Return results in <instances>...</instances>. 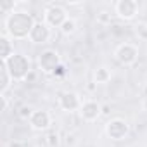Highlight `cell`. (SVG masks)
Masks as SVG:
<instances>
[{
  "label": "cell",
  "mask_w": 147,
  "mask_h": 147,
  "mask_svg": "<svg viewBox=\"0 0 147 147\" xmlns=\"http://www.w3.org/2000/svg\"><path fill=\"white\" fill-rule=\"evenodd\" d=\"M35 19L31 14L24 11H11L4 21L5 35L12 40H24L30 38V33L35 26Z\"/></svg>",
  "instance_id": "1"
},
{
  "label": "cell",
  "mask_w": 147,
  "mask_h": 147,
  "mask_svg": "<svg viewBox=\"0 0 147 147\" xmlns=\"http://www.w3.org/2000/svg\"><path fill=\"white\" fill-rule=\"evenodd\" d=\"M7 64V69L11 73V76L14 82H23L28 78V75L31 73V62L24 54L14 52L7 61H4Z\"/></svg>",
  "instance_id": "2"
},
{
  "label": "cell",
  "mask_w": 147,
  "mask_h": 147,
  "mask_svg": "<svg viewBox=\"0 0 147 147\" xmlns=\"http://www.w3.org/2000/svg\"><path fill=\"white\" fill-rule=\"evenodd\" d=\"M38 66L43 73L47 75H52L55 73V69L61 66V57H59V52L54 50V49H47L43 50L40 55H38Z\"/></svg>",
  "instance_id": "3"
},
{
  "label": "cell",
  "mask_w": 147,
  "mask_h": 147,
  "mask_svg": "<svg viewBox=\"0 0 147 147\" xmlns=\"http://www.w3.org/2000/svg\"><path fill=\"white\" fill-rule=\"evenodd\" d=\"M43 18H45V23H47L50 28H59V30H61V26H62V24L66 23V19H67V12H66V9H64L62 5L52 4V5H49V7L45 9Z\"/></svg>",
  "instance_id": "4"
},
{
  "label": "cell",
  "mask_w": 147,
  "mask_h": 147,
  "mask_svg": "<svg viewBox=\"0 0 147 147\" xmlns=\"http://www.w3.org/2000/svg\"><path fill=\"white\" fill-rule=\"evenodd\" d=\"M106 133L111 140H123L130 133V126L121 118H113L106 123Z\"/></svg>",
  "instance_id": "5"
},
{
  "label": "cell",
  "mask_w": 147,
  "mask_h": 147,
  "mask_svg": "<svg viewBox=\"0 0 147 147\" xmlns=\"http://www.w3.org/2000/svg\"><path fill=\"white\" fill-rule=\"evenodd\" d=\"M114 57L119 64L123 66H131L137 62L138 59V49L133 45V43H121L116 52H114Z\"/></svg>",
  "instance_id": "6"
},
{
  "label": "cell",
  "mask_w": 147,
  "mask_h": 147,
  "mask_svg": "<svg viewBox=\"0 0 147 147\" xmlns=\"http://www.w3.org/2000/svg\"><path fill=\"white\" fill-rule=\"evenodd\" d=\"M114 12L118 14L119 19L131 21L138 12V2H135V0H118L114 4Z\"/></svg>",
  "instance_id": "7"
},
{
  "label": "cell",
  "mask_w": 147,
  "mask_h": 147,
  "mask_svg": "<svg viewBox=\"0 0 147 147\" xmlns=\"http://www.w3.org/2000/svg\"><path fill=\"white\" fill-rule=\"evenodd\" d=\"M50 26L43 21H38V23H35V26H33V30H31V33H30V42L31 43H35V45H42V43H47L49 40H50Z\"/></svg>",
  "instance_id": "8"
},
{
  "label": "cell",
  "mask_w": 147,
  "mask_h": 147,
  "mask_svg": "<svg viewBox=\"0 0 147 147\" xmlns=\"http://www.w3.org/2000/svg\"><path fill=\"white\" fill-rule=\"evenodd\" d=\"M28 123H30V126H31L33 130H36V131H45V130H49V126L52 125V118H50V114H49L47 111L38 109V111H33V114H31V118L28 119Z\"/></svg>",
  "instance_id": "9"
},
{
  "label": "cell",
  "mask_w": 147,
  "mask_h": 147,
  "mask_svg": "<svg viewBox=\"0 0 147 147\" xmlns=\"http://www.w3.org/2000/svg\"><path fill=\"white\" fill-rule=\"evenodd\" d=\"M59 106L67 111V113H73V111H80V107L83 106L80 95L76 92H64L61 97H59Z\"/></svg>",
  "instance_id": "10"
},
{
  "label": "cell",
  "mask_w": 147,
  "mask_h": 147,
  "mask_svg": "<svg viewBox=\"0 0 147 147\" xmlns=\"http://www.w3.org/2000/svg\"><path fill=\"white\" fill-rule=\"evenodd\" d=\"M100 104L99 102H95V100H87V102H83V106L80 107V116H82V119L83 121H88V123H92V121H97L99 119V116H100Z\"/></svg>",
  "instance_id": "11"
},
{
  "label": "cell",
  "mask_w": 147,
  "mask_h": 147,
  "mask_svg": "<svg viewBox=\"0 0 147 147\" xmlns=\"http://www.w3.org/2000/svg\"><path fill=\"white\" fill-rule=\"evenodd\" d=\"M12 76H11V73L7 69V64L4 61H0V95H4L7 92V88L11 87L12 83Z\"/></svg>",
  "instance_id": "12"
},
{
  "label": "cell",
  "mask_w": 147,
  "mask_h": 147,
  "mask_svg": "<svg viewBox=\"0 0 147 147\" xmlns=\"http://www.w3.org/2000/svg\"><path fill=\"white\" fill-rule=\"evenodd\" d=\"M12 54H14L12 38H9L7 35H2L0 36V61H7Z\"/></svg>",
  "instance_id": "13"
},
{
  "label": "cell",
  "mask_w": 147,
  "mask_h": 147,
  "mask_svg": "<svg viewBox=\"0 0 147 147\" xmlns=\"http://www.w3.org/2000/svg\"><path fill=\"white\" fill-rule=\"evenodd\" d=\"M94 78H95V83H100V85L109 83V80H111V71L106 66H100V67H97L94 71Z\"/></svg>",
  "instance_id": "14"
},
{
  "label": "cell",
  "mask_w": 147,
  "mask_h": 147,
  "mask_svg": "<svg viewBox=\"0 0 147 147\" xmlns=\"http://www.w3.org/2000/svg\"><path fill=\"white\" fill-rule=\"evenodd\" d=\"M61 31H62L64 35H71V33H75V31H76V21H75V19H71V18H67V19H66V23L61 26Z\"/></svg>",
  "instance_id": "15"
},
{
  "label": "cell",
  "mask_w": 147,
  "mask_h": 147,
  "mask_svg": "<svg viewBox=\"0 0 147 147\" xmlns=\"http://www.w3.org/2000/svg\"><path fill=\"white\" fill-rule=\"evenodd\" d=\"M47 144H49V147H57V145H59V133L52 131V133L47 137Z\"/></svg>",
  "instance_id": "16"
},
{
  "label": "cell",
  "mask_w": 147,
  "mask_h": 147,
  "mask_svg": "<svg viewBox=\"0 0 147 147\" xmlns=\"http://www.w3.org/2000/svg\"><path fill=\"white\" fill-rule=\"evenodd\" d=\"M31 114H33V109H31L30 106H23V107L19 109V116H21L23 119H30Z\"/></svg>",
  "instance_id": "17"
},
{
  "label": "cell",
  "mask_w": 147,
  "mask_h": 147,
  "mask_svg": "<svg viewBox=\"0 0 147 147\" xmlns=\"http://www.w3.org/2000/svg\"><path fill=\"white\" fill-rule=\"evenodd\" d=\"M7 147H26V145H24V142H21V140H11V142L7 144Z\"/></svg>",
  "instance_id": "18"
},
{
  "label": "cell",
  "mask_w": 147,
  "mask_h": 147,
  "mask_svg": "<svg viewBox=\"0 0 147 147\" xmlns=\"http://www.w3.org/2000/svg\"><path fill=\"white\" fill-rule=\"evenodd\" d=\"M0 100H2V111H7V107H9L7 95H5V94H4V95H0Z\"/></svg>",
  "instance_id": "19"
},
{
  "label": "cell",
  "mask_w": 147,
  "mask_h": 147,
  "mask_svg": "<svg viewBox=\"0 0 147 147\" xmlns=\"http://www.w3.org/2000/svg\"><path fill=\"white\" fill-rule=\"evenodd\" d=\"M99 21H100V23H109V12H100Z\"/></svg>",
  "instance_id": "20"
},
{
  "label": "cell",
  "mask_w": 147,
  "mask_h": 147,
  "mask_svg": "<svg viewBox=\"0 0 147 147\" xmlns=\"http://www.w3.org/2000/svg\"><path fill=\"white\" fill-rule=\"evenodd\" d=\"M55 75H64V66H62V64L55 69Z\"/></svg>",
  "instance_id": "21"
},
{
  "label": "cell",
  "mask_w": 147,
  "mask_h": 147,
  "mask_svg": "<svg viewBox=\"0 0 147 147\" xmlns=\"http://www.w3.org/2000/svg\"><path fill=\"white\" fill-rule=\"evenodd\" d=\"M142 107H144V111H147V97L144 99V102H142Z\"/></svg>",
  "instance_id": "22"
}]
</instances>
